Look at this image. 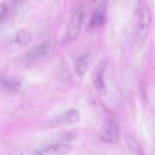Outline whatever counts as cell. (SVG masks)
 Wrapping results in <instances>:
<instances>
[{"mask_svg":"<svg viewBox=\"0 0 155 155\" xmlns=\"http://www.w3.org/2000/svg\"><path fill=\"white\" fill-rule=\"evenodd\" d=\"M50 48V43L48 41H43L29 50L25 55V59L29 62L38 60L46 56Z\"/></svg>","mask_w":155,"mask_h":155,"instance_id":"cell-4","label":"cell"},{"mask_svg":"<svg viewBox=\"0 0 155 155\" xmlns=\"http://www.w3.org/2000/svg\"><path fill=\"white\" fill-rule=\"evenodd\" d=\"M88 57L83 55L78 58L75 61V68L78 74L81 77L85 75L87 70Z\"/></svg>","mask_w":155,"mask_h":155,"instance_id":"cell-11","label":"cell"},{"mask_svg":"<svg viewBox=\"0 0 155 155\" xmlns=\"http://www.w3.org/2000/svg\"><path fill=\"white\" fill-rule=\"evenodd\" d=\"M32 39L31 33L28 30L22 29L16 32L14 37V42L19 46L25 47L31 43Z\"/></svg>","mask_w":155,"mask_h":155,"instance_id":"cell-9","label":"cell"},{"mask_svg":"<svg viewBox=\"0 0 155 155\" xmlns=\"http://www.w3.org/2000/svg\"><path fill=\"white\" fill-rule=\"evenodd\" d=\"M106 22V12L104 4H101L95 12L90 21L89 27L91 30L101 28Z\"/></svg>","mask_w":155,"mask_h":155,"instance_id":"cell-6","label":"cell"},{"mask_svg":"<svg viewBox=\"0 0 155 155\" xmlns=\"http://www.w3.org/2000/svg\"><path fill=\"white\" fill-rule=\"evenodd\" d=\"M84 11L81 4L75 7L71 14L67 28V32L63 38L64 44H69L76 40L79 36L83 25Z\"/></svg>","mask_w":155,"mask_h":155,"instance_id":"cell-1","label":"cell"},{"mask_svg":"<svg viewBox=\"0 0 155 155\" xmlns=\"http://www.w3.org/2000/svg\"><path fill=\"white\" fill-rule=\"evenodd\" d=\"M9 13V8L6 3H2L0 10V20L1 23L4 22L7 20Z\"/></svg>","mask_w":155,"mask_h":155,"instance_id":"cell-13","label":"cell"},{"mask_svg":"<svg viewBox=\"0 0 155 155\" xmlns=\"http://www.w3.org/2000/svg\"><path fill=\"white\" fill-rule=\"evenodd\" d=\"M0 83L2 89L8 92L18 91L20 88V81L12 77L1 76Z\"/></svg>","mask_w":155,"mask_h":155,"instance_id":"cell-8","label":"cell"},{"mask_svg":"<svg viewBox=\"0 0 155 155\" xmlns=\"http://www.w3.org/2000/svg\"><path fill=\"white\" fill-rule=\"evenodd\" d=\"M103 66H101L97 71L94 79V85L95 89L99 95H103L106 92V86L103 79Z\"/></svg>","mask_w":155,"mask_h":155,"instance_id":"cell-10","label":"cell"},{"mask_svg":"<svg viewBox=\"0 0 155 155\" xmlns=\"http://www.w3.org/2000/svg\"><path fill=\"white\" fill-rule=\"evenodd\" d=\"M129 144L130 147L133 149V150H135L136 152H139V154H142L141 153L142 152V149L140 147L139 144L135 140L132 139H130L129 140Z\"/></svg>","mask_w":155,"mask_h":155,"instance_id":"cell-14","label":"cell"},{"mask_svg":"<svg viewBox=\"0 0 155 155\" xmlns=\"http://www.w3.org/2000/svg\"><path fill=\"white\" fill-rule=\"evenodd\" d=\"M137 15V37L139 40L143 41L147 38L151 20V13L145 0H139Z\"/></svg>","mask_w":155,"mask_h":155,"instance_id":"cell-2","label":"cell"},{"mask_svg":"<svg viewBox=\"0 0 155 155\" xmlns=\"http://www.w3.org/2000/svg\"><path fill=\"white\" fill-rule=\"evenodd\" d=\"M80 113L76 109H71L59 115L52 120L54 126H63L71 125L78 122Z\"/></svg>","mask_w":155,"mask_h":155,"instance_id":"cell-5","label":"cell"},{"mask_svg":"<svg viewBox=\"0 0 155 155\" xmlns=\"http://www.w3.org/2000/svg\"><path fill=\"white\" fill-rule=\"evenodd\" d=\"M101 139L107 143H114L119 137V130L117 124L113 120H107L104 123L100 132Z\"/></svg>","mask_w":155,"mask_h":155,"instance_id":"cell-3","label":"cell"},{"mask_svg":"<svg viewBox=\"0 0 155 155\" xmlns=\"http://www.w3.org/2000/svg\"><path fill=\"white\" fill-rule=\"evenodd\" d=\"M12 1H13V5L15 7H17L19 6L24 0H12Z\"/></svg>","mask_w":155,"mask_h":155,"instance_id":"cell-15","label":"cell"},{"mask_svg":"<svg viewBox=\"0 0 155 155\" xmlns=\"http://www.w3.org/2000/svg\"><path fill=\"white\" fill-rule=\"evenodd\" d=\"M78 136V131L77 130H72L62 135L60 139V143H67L75 140Z\"/></svg>","mask_w":155,"mask_h":155,"instance_id":"cell-12","label":"cell"},{"mask_svg":"<svg viewBox=\"0 0 155 155\" xmlns=\"http://www.w3.org/2000/svg\"><path fill=\"white\" fill-rule=\"evenodd\" d=\"M72 149L71 146L63 143H58L52 145L38 151V155H65L70 152Z\"/></svg>","mask_w":155,"mask_h":155,"instance_id":"cell-7","label":"cell"}]
</instances>
